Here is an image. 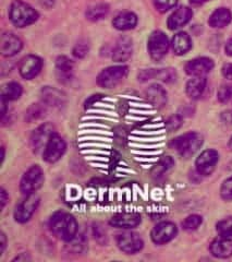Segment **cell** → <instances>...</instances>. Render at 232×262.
I'll return each instance as SVG.
<instances>
[{"label":"cell","instance_id":"1","mask_svg":"<svg viewBox=\"0 0 232 262\" xmlns=\"http://www.w3.org/2000/svg\"><path fill=\"white\" fill-rule=\"evenodd\" d=\"M52 233L64 242H70L78 234V223L72 215L64 212H56L49 221Z\"/></svg>","mask_w":232,"mask_h":262},{"label":"cell","instance_id":"2","mask_svg":"<svg viewBox=\"0 0 232 262\" xmlns=\"http://www.w3.org/2000/svg\"><path fill=\"white\" fill-rule=\"evenodd\" d=\"M9 18L15 27L26 28L37 21L38 13L30 5L15 0L10 6Z\"/></svg>","mask_w":232,"mask_h":262},{"label":"cell","instance_id":"3","mask_svg":"<svg viewBox=\"0 0 232 262\" xmlns=\"http://www.w3.org/2000/svg\"><path fill=\"white\" fill-rule=\"evenodd\" d=\"M203 144V137L197 133H189L173 139L171 146L182 158L189 159L194 155Z\"/></svg>","mask_w":232,"mask_h":262},{"label":"cell","instance_id":"4","mask_svg":"<svg viewBox=\"0 0 232 262\" xmlns=\"http://www.w3.org/2000/svg\"><path fill=\"white\" fill-rule=\"evenodd\" d=\"M127 66H112L104 69L97 77V83L104 89H111L118 85L128 76Z\"/></svg>","mask_w":232,"mask_h":262},{"label":"cell","instance_id":"5","mask_svg":"<svg viewBox=\"0 0 232 262\" xmlns=\"http://www.w3.org/2000/svg\"><path fill=\"white\" fill-rule=\"evenodd\" d=\"M44 173L38 165L32 166L23 175L20 183V190L24 195H30L38 190L44 184Z\"/></svg>","mask_w":232,"mask_h":262},{"label":"cell","instance_id":"6","mask_svg":"<svg viewBox=\"0 0 232 262\" xmlns=\"http://www.w3.org/2000/svg\"><path fill=\"white\" fill-rule=\"evenodd\" d=\"M148 53L154 60H160L169 49V40L167 35L161 31L153 32L148 38Z\"/></svg>","mask_w":232,"mask_h":262},{"label":"cell","instance_id":"7","mask_svg":"<svg viewBox=\"0 0 232 262\" xmlns=\"http://www.w3.org/2000/svg\"><path fill=\"white\" fill-rule=\"evenodd\" d=\"M56 134L55 127L52 124H43L37 127L31 136V146L34 153L44 152L51 138Z\"/></svg>","mask_w":232,"mask_h":262},{"label":"cell","instance_id":"8","mask_svg":"<svg viewBox=\"0 0 232 262\" xmlns=\"http://www.w3.org/2000/svg\"><path fill=\"white\" fill-rule=\"evenodd\" d=\"M65 149H67V144H65L63 139L55 134L45 147L43 159L47 163H56L63 157Z\"/></svg>","mask_w":232,"mask_h":262},{"label":"cell","instance_id":"9","mask_svg":"<svg viewBox=\"0 0 232 262\" xmlns=\"http://www.w3.org/2000/svg\"><path fill=\"white\" fill-rule=\"evenodd\" d=\"M39 204V198L35 194L32 193L27 195V199L16 207L14 211V220L19 223H26L34 214Z\"/></svg>","mask_w":232,"mask_h":262},{"label":"cell","instance_id":"10","mask_svg":"<svg viewBox=\"0 0 232 262\" xmlns=\"http://www.w3.org/2000/svg\"><path fill=\"white\" fill-rule=\"evenodd\" d=\"M117 245L123 252L129 253H136L143 249V239L133 232H124L117 236Z\"/></svg>","mask_w":232,"mask_h":262},{"label":"cell","instance_id":"11","mask_svg":"<svg viewBox=\"0 0 232 262\" xmlns=\"http://www.w3.org/2000/svg\"><path fill=\"white\" fill-rule=\"evenodd\" d=\"M218 160L219 155L217 151L205 150L195 162L197 173L203 176H210L216 168Z\"/></svg>","mask_w":232,"mask_h":262},{"label":"cell","instance_id":"12","mask_svg":"<svg viewBox=\"0 0 232 262\" xmlns=\"http://www.w3.org/2000/svg\"><path fill=\"white\" fill-rule=\"evenodd\" d=\"M178 233L177 226L171 222H161L157 224L152 231V241L157 245H164L175 238Z\"/></svg>","mask_w":232,"mask_h":262},{"label":"cell","instance_id":"13","mask_svg":"<svg viewBox=\"0 0 232 262\" xmlns=\"http://www.w3.org/2000/svg\"><path fill=\"white\" fill-rule=\"evenodd\" d=\"M23 43L19 36L12 32H6L0 38V52L5 57H12L20 53Z\"/></svg>","mask_w":232,"mask_h":262},{"label":"cell","instance_id":"14","mask_svg":"<svg viewBox=\"0 0 232 262\" xmlns=\"http://www.w3.org/2000/svg\"><path fill=\"white\" fill-rule=\"evenodd\" d=\"M43 68V61L39 57L35 55H29L21 60L20 63V75L27 80L35 78Z\"/></svg>","mask_w":232,"mask_h":262},{"label":"cell","instance_id":"15","mask_svg":"<svg viewBox=\"0 0 232 262\" xmlns=\"http://www.w3.org/2000/svg\"><path fill=\"white\" fill-rule=\"evenodd\" d=\"M214 61L208 57H200L185 64V72L192 77H204L214 68Z\"/></svg>","mask_w":232,"mask_h":262},{"label":"cell","instance_id":"16","mask_svg":"<svg viewBox=\"0 0 232 262\" xmlns=\"http://www.w3.org/2000/svg\"><path fill=\"white\" fill-rule=\"evenodd\" d=\"M40 94H41V100H43V103L46 106H49V107L60 110L65 105V102H67L65 95L61 91H59V90H57L55 88L45 86L41 89Z\"/></svg>","mask_w":232,"mask_h":262},{"label":"cell","instance_id":"17","mask_svg":"<svg viewBox=\"0 0 232 262\" xmlns=\"http://www.w3.org/2000/svg\"><path fill=\"white\" fill-rule=\"evenodd\" d=\"M192 16L193 11L190 9L189 7L181 6L169 16V19L167 21L168 28L170 30H178L182 27H184L185 24H188L190 20L192 19Z\"/></svg>","mask_w":232,"mask_h":262},{"label":"cell","instance_id":"18","mask_svg":"<svg viewBox=\"0 0 232 262\" xmlns=\"http://www.w3.org/2000/svg\"><path fill=\"white\" fill-rule=\"evenodd\" d=\"M210 250L212 255L216 258L226 259L232 256V237L220 236L212 244Z\"/></svg>","mask_w":232,"mask_h":262},{"label":"cell","instance_id":"19","mask_svg":"<svg viewBox=\"0 0 232 262\" xmlns=\"http://www.w3.org/2000/svg\"><path fill=\"white\" fill-rule=\"evenodd\" d=\"M132 51H133V47H132L131 38L127 36L120 37L113 48L112 59L117 62L127 61L132 55Z\"/></svg>","mask_w":232,"mask_h":262},{"label":"cell","instance_id":"20","mask_svg":"<svg viewBox=\"0 0 232 262\" xmlns=\"http://www.w3.org/2000/svg\"><path fill=\"white\" fill-rule=\"evenodd\" d=\"M145 96L153 106L161 108L167 103V92L159 84H152L145 91Z\"/></svg>","mask_w":232,"mask_h":262},{"label":"cell","instance_id":"21","mask_svg":"<svg viewBox=\"0 0 232 262\" xmlns=\"http://www.w3.org/2000/svg\"><path fill=\"white\" fill-rule=\"evenodd\" d=\"M109 223L117 228H133L141 223V216L135 213H119L110 220Z\"/></svg>","mask_w":232,"mask_h":262},{"label":"cell","instance_id":"22","mask_svg":"<svg viewBox=\"0 0 232 262\" xmlns=\"http://www.w3.org/2000/svg\"><path fill=\"white\" fill-rule=\"evenodd\" d=\"M57 78L62 83L69 82L73 75V62L67 56H59L56 60Z\"/></svg>","mask_w":232,"mask_h":262},{"label":"cell","instance_id":"23","mask_svg":"<svg viewBox=\"0 0 232 262\" xmlns=\"http://www.w3.org/2000/svg\"><path fill=\"white\" fill-rule=\"evenodd\" d=\"M137 24V16L135 13L130 11H124L115 15L112 21V26L114 29L119 31H129L134 29Z\"/></svg>","mask_w":232,"mask_h":262},{"label":"cell","instance_id":"24","mask_svg":"<svg viewBox=\"0 0 232 262\" xmlns=\"http://www.w3.org/2000/svg\"><path fill=\"white\" fill-rule=\"evenodd\" d=\"M192 47L191 37L185 32H179L171 40V48L176 55H184Z\"/></svg>","mask_w":232,"mask_h":262},{"label":"cell","instance_id":"25","mask_svg":"<svg viewBox=\"0 0 232 262\" xmlns=\"http://www.w3.org/2000/svg\"><path fill=\"white\" fill-rule=\"evenodd\" d=\"M232 20V13L227 8H218L210 16L208 24L214 29L227 27Z\"/></svg>","mask_w":232,"mask_h":262},{"label":"cell","instance_id":"26","mask_svg":"<svg viewBox=\"0 0 232 262\" xmlns=\"http://www.w3.org/2000/svg\"><path fill=\"white\" fill-rule=\"evenodd\" d=\"M206 83L207 81L205 77H193L187 83L185 91L188 96L190 98H192V100H197V98H200L205 91Z\"/></svg>","mask_w":232,"mask_h":262},{"label":"cell","instance_id":"27","mask_svg":"<svg viewBox=\"0 0 232 262\" xmlns=\"http://www.w3.org/2000/svg\"><path fill=\"white\" fill-rule=\"evenodd\" d=\"M87 250V241L84 235H78L73 239L68 242L65 246V251L71 255H81Z\"/></svg>","mask_w":232,"mask_h":262},{"label":"cell","instance_id":"28","mask_svg":"<svg viewBox=\"0 0 232 262\" xmlns=\"http://www.w3.org/2000/svg\"><path fill=\"white\" fill-rule=\"evenodd\" d=\"M108 13H109V6L102 3V4H95L93 6L88 7L85 15L89 21L96 22L99 20H103Z\"/></svg>","mask_w":232,"mask_h":262},{"label":"cell","instance_id":"29","mask_svg":"<svg viewBox=\"0 0 232 262\" xmlns=\"http://www.w3.org/2000/svg\"><path fill=\"white\" fill-rule=\"evenodd\" d=\"M22 94V86L16 82H10L2 88V97L7 102L15 101Z\"/></svg>","mask_w":232,"mask_h":262},{"label":"cell","instance_id":"30","mask_svg":"<svg viewBox=\"0 0 232 262\" xmlns=\"http://www.w3.org/2000/svg\"><path fill=\"white\" fill-rule=\"evenodd\" d=\"M45 113H46V105L44 103L43 104H33L27 111L26 119L28 122L36 121L40 118H43L45 116Z\"/></svg>","mask_w":232,"mask_h":262},{"label":"cell","instance_id":"31","mask_svg":"<svg viewBox=\"0 0 232 262\" xmlns=\"http://www.w3.org/2000/svg\"><path fill=\"white\" fill-rule=\"evenodd\" d=\"M173 165H175V161L172 160V158L165 157L157 163V165L153 170V175L156 177H160L165 173H167L170 168H172Z\"/></svg>","mask_w":232,"mask_h":262},{"label":"cell","instance_id":"32","mask_svg":"<svg viewBox=\"0 0 232 262\" xmlns=\"http://www.w3.org/2000/svg\"><path fill=\"white\" fill-rule=\"evenodd\" d=\"M202 222H203L202 216L197 215V214H192V215L188 216L183 221V222H182V227H183L184 231L192 232V231H195V229L200 227Z\"/></svg>","mask_w":232,"mask_h":262},{"label":"cell","instance_id":"33","mask_svg":"<svg viewBox=\"0 0 232 262\" xmlns=\"http://www.w3.org/2000/svg\"><path fill=\"white\" fill-rule=\"evenodd\" d=\"M155 79H159L166 83H172L175 82L177 79V73L175 71V69H159L156 71V78Z\"/></svg>","mask_w":232,"mask_h":262},{"label":"cell","instance_id":"34","mask_svg":"<svg viewBox=\"0 0 232 262\" xmlns=\"http://www.w3.org/2000/svg\"><path fill=\"white\" fill-rule=\"evenodd\" d=\"M216 229L220 236L232 237V216L220 221L216 226Z\"/></svg>","mask_w":232,"mask_h":262},{"label":"cell","instance_id":"35","mask_svg":"<svg viewBox=\"0 0 232 262\" xmlns=\"http://www.w3.org/2000/svg\"><path fill=\"white\" fill-rule=\"evenodd\" d=\"M153 3L156 10L164 13L175 8L178 4V0H153Z\"/></svg>","mask_w":232,"mask_h":262},{"label":"cell","instance_id":"36","mask_svg":"<svg viewBox=\"0 0 232 262\" xmlns=\"http://www.w3.org/2000/svg\"><path fill=\"white\" fill-rule=\"evenodd\" d=\"M89 51V45L86 42V40H80L76 44V46L73 47V55L74 57H77V58H84V57L87 55Z\"/></svg>","mask_w":232,"mask_h":262},{"label":"cell","instance_id":"37","mask_svg":"<svg viewBox=\"0 0 232 262\" xmlns=\"http://www.w3.org/2000/svg\"><path fill=\"white\" fill-rule=\"evenodd\" d=\"M217 97L220 103L225 104L230 102L232 100V85H229V84L221 85L218 90Z\"/></svg>","mask_w":232,"mask_h":262},{"label":"cell","instance_id":"38","mask_svg":"<svg viewBox=\"0 0 232 262\" xmlns=\"http://www.w3.org/2000/svg\"><path fill=\"white\" fill-rule=\"evenodd\" d=\"M220 194L223 200L232 201V176L223 182L220 188Z\"/></svg>","mask_w":232,"mask_h":262},{"label":"cell","instance_id":"39","mask_svg":"<svg viewBox=\"0 0 232 262\" xmlns=\"http://www.w3.org/2000/svg\"><path fill=\"white\" fill-rule=\"evenodd\" d=\"M182 126V118L179 115H173V116L169 117L168 120L166 121V127L169 131L178 130Z\"/></svg>","mask_w":232,"mask_h":262},{"label":"cell","instance_id":"40","mask_svg":"<svg viewBox=\"0 0 232 262\" xmlns=\"http://www.w3.org/2000/svg\"><path fill=\"white\" fill-rule=\"evenodd\" d=\"M93 232H94V236H95V239L102 245H105L107 244V241H108V238H107V234H106V231L104 228H102L101 225L96 224L93 228Z\"/></svg>","mask_w":232,"mask_h":262},{"label":"cell","instance_id":"41","mask_svg":"<svg viewBox=\"0 0 232 262\" xmlns=\"http://www.w3.org/2000/svg\"><path fill=\"white\" fill-rule=\"evenodd\" d=\"M156 69H147L143 70L138 73V81L146 82L148 80H152L156 78Z\"/></svg>","mask_w":232,"mask_h":262},{"label":"cell","instance_id":"42","mask_svg":"<svg viewBox=\"0 0 232 262\" xmlns=\"http://www.w3.org/2000/svg\"><path fill=\"white\" fill-rule=\"evenodd\" d=\"M222 75L226 79L232 80V63H226L222 67Z\"/></svg>","mask_w":232,"mask_h":262},{"label":"cell","instance_id":"43","mask_svg":"<svg viewBox=\"0 0 232 262\" xmlns=\"http://www.w3.org/2000/svg\"><path fill=\"white\" fill-rule=\"evenodd\" d=\"M6 244H7L6 235L4 233H2V235H0V256L3 255L4 250L6 249Z\"/></svg>","mask_w":232,"mask_h":262},{"label":"cell","instance_id":"44","mask_svg":"<svg viewBox=\"0 0 232 262\" xmlns=\"http://www.w3.org/2000/svg\"><path fill=\"white\" fill-rule=\"evenodd\" d=\"M225 52L228 56L232 57V38H230L228 42L226 43V46H225Z\"/></svg>","mask_w":232,"mask_h":262},{"label":"cell","instance_id":"45","mask_svg":"<svg viewBox=\"0 0 232 262\" xmlns=\"http://www.w3.org/2000/svg\"><path fill=\"white\" fill-rule=\"evenodd\" d=\"M7 192H6V190L4 189H2V208L4 209L5 208V206H6V202H7Z\"/></svg>","mask_w":232,"mask_h":262},{"label":"cell","instance_id":"46","mask_svg":"<svg viewBox=\"0 0 232 262\" xmlns=\"http://www.w3.org/2000/svg\"><path fill=\"white\" fill-rule=\"evenodd\" d=\"M207 2H210V0H190V3H191L193 6H201Z\"/></svg>","mask_w":232,"mask_h":262},{"label":"cell","instance_id":"47","mask_svg":"<svg viewBox=\"0 0 232 262\" xmlns=\"http://www.w3.org/2000/svg\"><path fill=\"white\" fill-rule=\"evenodd\" d=\"M40 3L43 6L49 8V7H52L54 5V0H40Z\"/></svg>","mask_w":232,"mask_h":262},{"label":"cell","instance_id":"48","mask_svg":"<svg viewBox=\"0 0 232 262\" xmlns=\"http://www.w3.org/2000/svg\"><path fill=\"white\" fill-rule=\"evenodd\" d=\"M229 147H230V150L232 151V137H231V139H230V141H229Z\"/></svg>","mask_w":232,"mask_h":262}]
</instances>
